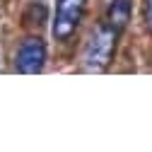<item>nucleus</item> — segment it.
<instances>
[{"mask_svg":"<svg viewBox=\"0 0 152 152\" xmlns=\"http://www.w3.org/2000/svg\"><path fill=\"white\" fill-rule=\"evenodd\" d=\"M116 41H118V31L109 27L106 22H102L97 29L89 34V39L85 44L82 51V68L87 72H102L109 68L113 51H116Z\"/></svg>","mask_w":152,"mask_h":152,"instance_id":"nucleus-1","label":"nucleus"},{"mask_svg":"<svg viewBox=\"0 0 152 152\" xmlns=\"http://www.w3.org/2000/svg\"><path fill=\"white\" fill-rule=\"evenodd\" d=\"M87 0H56V20H53V36L65 41L75 34L85 15Z\"/></svg>","mask_w":152,"mask_h":152,"instance_id":"nucleus-2","label":"nucleus"},{"mask_svg":"<svg viewBox=\"0 0 152 152\" xmlns=\"http://www.w3.org/2000/svg\"><path fill=\"white\" fill-rule=\"evenodd\" d=\"M44 61H46V44L39 36L24 39L20 51H17V70L24 75H36V72H41Z\"/></svg>","mask_w":152,"mask_h":152,"instance_id":"nucleus-3","label":"nucleus"},{"mask_svg":"<svg viewBox=\"0 0 152 152\" xmlns=\"http://www.w3.org/2000/svg\"><path fill=\"white\" fill-rule=\"evenodd\" d=\"M104 22L121 34L126 24L130 22V0H111L104 15Z\"/></svg>","mask_w":152,"mask_h":152,"instance_id":"nucleus-4","label":"nucleus"},{"mask_svg":"<svg viewBox=\"0 0 152 152\" xmlns=\"http://www.w3.org/2000/svg\"><path fill=\"white\" fill-rule=\"evenodd\" d=\"M44 20H46V7H44L41 3H34V5L29 7L27 17H24V22H27V24H41Z\"/></svg>","mask_w":152,"mask_h":152,"instance_id":"nucleus-5","label":"nucleus"},{"mask_svg":"<svg viewBox=\"0 0 152 152\" xmlns=\"http://www.w3.org/2000/svg\"><path fill=\"white\" fill-rule=\"evenodd\" d=\"M145 22H147V29L152 31V0L145 3Z\"/></svg>","mask_w":152,"mask_h":152,"instance_id":"nucleus-6","label":"nucleus"}]
</instances>
